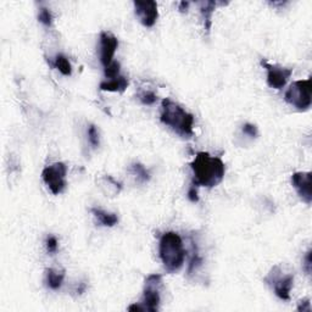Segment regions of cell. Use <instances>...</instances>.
<instances>
[{
  "label": "cell",
  "mask_w": 312,
  "mask_h": 312,
  "mask_svg": "<svg viewBox=\"0 0 312 312\" xmlns=\"http://www.w3.org/2000/svg\"><path fill=\"white\" fill-rule=\"evenodd\" d=\"M190 168L193 171L191 184L196 187H216L223 181L226 174V165L221 157L211 156L205 151L196 153L190 162Z\"/></svg>",
  "instance_id": "6da1fadb"
},
{
  "label": "cell",
  "mask_w": 312,
  "mask_h": 312,
  "mask_svg": "<svg viewBox=\"0 0 312 312\" xmlns=\"http://www.w3.org/2000/svg\"><path fill=\"white\" fill-rule=\"evenodd\" d=\"M160 120L183 138H191L194 136V116L171 99L162 100Z\"/></svg>",
  "instance_id": "7a4b0ae2"
},
{
  "label": "cell",
  "mask_w": 312,
  "mask_h": 312,
  "mask_svg": "<svg viewBox=\"0 0 312 312\" xmlns=\"http://www.w3.org/2000/svg\"><path fill=\"white\" fill-rule=\"evenodd\" d=\"M159 254L166 271L174 273L181 270L187 253L179 234L176 232H166L162 234L160 238Z\"/></svg>",
  "instance_id": "3957f363"
},
{
  "label": "cell",
  "mask_w": 312,
  "mask_h": 312,
  "mask_svg": "<svg viewBox=\"0 0 312 312\" xmlns=\"http://www.w3.org/2000/svg\"><path fill=\"white\" fill-rule=\"evenodd\" d=\"M284 100L299 111H306L311 107L312 102V79L294 82L284 94Z\"/></svg>",
  "instance_id": "277c9868"
},
{
  "label": "cell",
  "mask_w": 312,
  "mask_h": 312,
  "mask_svg": "<svg viewBox=\"0 0 312 312\" xmlns=\"http://www.w3.org/2000/svg\"><path fill=\"white\" fill-rule=\"evenodd\" d=\"M265 282L270 284L274 294L282 300L290 299V290L294 284V274L291 272H284L282 266L277 265L272 268Z\"/></svg>",
  "instance_id": "5b68a950"
},
{
  "label": "cell",
  "mask_w": 312,
  "mask_h": 312,
  "mask_svg": "<svg viewBox=\"0 0 312 312\" xmlns=\"http://www.w3.org/2000/svg\"><path fill=\"white\" fill-rule=\"evenodd\" d=\"M162 285L161 274H150L147 277L143 291L142 305L145 311L156 312L160 305V289Z\"/></svg>",
  "instance_id": "8992f818"
},
{
  "label": "cell",
  "mask_w": 312,
  "mask_h": 312,
  "mask_svg": "<svg viewBox=\"0 0 312 312\" xmlns=\"http://www.w3.org/2000/svg\"><path fill=\"white\" fill-rule=\"evenodd\" d=\"M66 173H67V167L62 162H55L43 170V181L49 187L54 195H59L64 191L66 187Z\"/></svg>",
  "instance_id": "52a82bcc"
},
{
  "label": "cell",
  "mask_w": 312,
  "mask_h": 312,
  "mask_svg": "<svg viewBox=\"0 0 312 312\" xmlns=\"http://www.w3.org/2000/svg\"><path fill=\"white\" fill-rule=\"evenodd\" d=\"M260 64L267 71V84L273 89H282L293 74V68L272 65L265 59H261Z\"/></svg>",
  "instance_id": "ba28073f"
},
{
  "label": "cell",
  "mask_w": 312,
  "mask_h": 312,
  "mask_svg": "<svg viewBox=\"0 0 312 312\" xmlns=\"http://www.w3.org/2000/svg\"><path fill=\"white\" fill-rule=\"evenodd\" d=\"M134 13L139 17V21L144 27H153L156 24L159 11H157L156 2L147 0V2H134Z\"/></svg>",
  "instance_id": "9c48e42d"
},
{
  "label": "cell",
  "mask_w": 312,
  "mask_h": 312,
  "mask_svg": "<svg viewBox=\"0 0 312 312\" xmlns=\"http://www.w3.org/2000/svg\"><path fill=\"white\" fill-rule=\"evenodd\" d=\"M311 178V172H295L291 176V184L295 188L296 193L301 197L302 201H305L307 205L312 202Z\"/></svg>",
  "instance_id": "30bf717a"
},
{
  "label": "cell",
  "mask_w": 312,
  "mask_h": 312,
  "mask_svg": "<svg viewBox=\"0 0 312 312\" xmlns=\"http://www.w3.org/2000/svg\"><path fill=\"white\" fill-rule=\"evenodd\" d=\"M117 47H119V41L114 34L109 32L100 33V61L104 67L113 62Z\"/></svg>",
  "instance_id": "8fae6325"
},
{
  "label": "cell",
  "mask_w": 312,
  "mask_h": 312,
  "mask_svg": "<svg viewBox=\"0 0 312 312\" xmlns=\"http://www.w3.org/2000/svg\"><path fill=\"white\" fill-rule=\"evenodd\" d=\"M128 84H130V82H128L126 77L119 76L116 78L110 79V81L100 83L99 89L102 91H119V93H124L127 89Z\"/></svg>",
  "instance_id": "7c38bea8"
},
{
  "label": "cell",
  "mask_w": 312,
  "mask_h": 312,
  "mask_svg": "<svg viewBox=\"0 0 312 312\" xmlns=\"http://www.w3.org/2000/svg\"><path fill=\"white\" fill-rule=\"evenodd\" d=\"M216 2H202L200 3V13H201L202 20H204V27L206 32H210L211 25H213V14L216 9Z\"/></svg>",
  "instance_id": "4fadbf2b"
},
{
  "label": "cell",
  "mask_w": 312,
  "mask_h": 312,
  "mask_svg": "<svg viewBox=\"0 0 312 312\" xmlns=\"http://www.w3.org/2000/svg\"><path fill=\"white\" fill-rule=\"evenodd\" d=\"M91 214L94 215L98 221L101 223L105 227H114L119 222V217L115 214L107 213V211H102L100 209H91Z\"/></svg>",
  "instance_id": "5bb4252c"
},
{
  "label": "cell",
  "mask_w": 312,
  "mask_h": 312,
  "mask_svg": "<svg viewBox=\"0 0 312 312\" xmlns=\"http://www.w3.org/2000/svg\"><path fill=\"white\" fill-rule=\"evenodd\" d=\"M47 272V284L48 287L53 290H58L61 288L62 283H64L65 278V271H55L53 268L45 271Z\"/></svg>",
  "instance_id": "9a60e30c"
},
{
  "label": "cell",
  "mask_w": 312,
  "mask_h": 312,
  "mask_svg": "<svg viewBox=\"0 0 312 312\" xmlns=\"http://www.w3.org/2000/svg\"><path fill=\"white\" fill-rule=\"evenodd\" d=\"M53 66L58 68L64 76H71V73H72V66H71L68 59L65 55H62V54H58L55 56Z\"/></svg>",
  "instance_id": "2e32d148"
},
{
  "label": "cell",
  "mask_w": 312,
  "mask_h": 312,
  "mask_svg": "<svg viewBox=\"0 0 312 312\" xmlns=\"http://www.w3.org/2000/svg\"><path fill=\"white\" fill-rule=\"evenodd\" d=\"M120 68H121V65H120V62L113 61L110 65L105 67V70H104L105 77H107V78H110V79L116 78V77L120 76Z\"/></svg>",
  "instance_id": "e0dca14e"
},
{
  "label": "cell",
  "mask_w": 312,
  "mask_h": 312,
  "mask_svg": "<svg viewBox=\"0 0 312 312\" xmlns=\"http://www.w3.org/2000/svg\"><path fill=\"white\" fill-rule=\"evenodd\" d=\"M38 20L41 24L47 26V27H50V26L53 25V15H51L49 9L42 8L41 11H39Z\"/></svg>",
  "instance_id": "ac0fdd59"
},
{
  "label": "cell",
  "mask_w": 312,
  "mask_h": 312,
  "mask_svg": "<svg viewBox=\"0 0 312 312\" xmlns=\"http://www.w3.org/2000/svg\"><path fill=\"white\" fill-rule=\"evenodd\" d=\"M132 170L134 171V173H136L143 182H148L149 179H150V174H149V172L145 170V167L142 164H138V162H137V164H133L132 165Z\"/></svg>",
  "instance_id": "d6986e66"
},
{
  "label": "cell",
  "mask_w": 312,
  "mask_h": 312,
  "mask_svg": "<svg viewBox=\"0 0 312 312\" xmlns=\"http://www.w3.org/2000/svg\"><path fill=\"white\" fill-rule=\"evenodd\" d=\"M88 139H89L90 144L93 145L94 148H98L100 144V140H99V132L95 128V126L90 125L89 126V130H88Z\"/></svg>",
  "instance_id": "ffe728a7"
},
{
  "label": "cell",
  "mask_w": 312,
  "mask_h": 312,
  "mask_svg": "<svg viewBox=\"0 0 312 312\" xmlns=\"http://www.w3.org/2000/svg\"><path fill=\"white\" fill-rule=\"evenodd\" d=\"M139 99H140V101H142V104L153 105L156 102L157 95L155 93H153V91H144V93L140 94Z\"/></svg>",
  "instance_id": "44dd1931"
},
{
  "label": "cell",
  "mask_w": 312,
  "mask_h": 312,
  "mask_svg": "<svg viewBox=\"0 0 312 312\" xmlns=\"http://www.w3.org/2000/svg\"><path fill=\"white\" fill-rule=\"evenodd\" d=\"M45 245H47L48 253H50V254L56 253V250H58V239L53 236L48 237L47 242H45Z\"/></svg>",
  "instance_id": "7402d4cb"
},
{
  "label": "cell",
  "mask_w": 312,
  "mask_h": 312,
  "mask_svg": "<svg viewBox=\"0 0 312 312\" xmlns=\"http://www.w3.org/2000/svg\"><path fill=\"white\" fill-rule=\"evenodd\" d=\"M243 132L251 138H256L257 134H259V131H257V127L255 125L251 124H245L243 126Z\"/></svg>",
  "instance_id": "603a6c76"
},
{
  "label": "cell",
  "mask_w": 312,
  "mask_h": 312,
  "mask_svg": "<svg viewBox=\"0 0 312 312\" xmlns=\"http://www.w3.org/2000/svg\"><path fill=\"white\" fill-rule=\"evenodd\" d=\"M188 199L191 202H197L199 201V196H197V187L194 184H190V188L188 190Z\"/></svg>",
  "instance_id": "cb8c5ba5"
},
{
  "label": "cell",
  "mask_w": 312,
  "mask_h": 312,
  "mask_svg": "<svg viewBox=\"0 0 312 312\" xmlns=\"http://www.w3.org/2000/svg\"><path fill=\"white\" fill-rule=\"evenodd\" d=\"M304 268L306 271V273L307 274H311V267H312V262H311V250H308L307 253H306V256L304 259Z\"/></svg>",
  "instance_id": "d4e9b609"
},
{
  "label": "cell",
  "mask_w": 312,
  "mask_h": 312,
  "mask_svg": "<svg viewBox=\"0 0 312 312\" xmlns=\"http://www.w3.org/2000/svg\"><path fill=\"white\" fill-rule=\"evenodd\" d=\"M311 310V306H310V300L308 299H304L299 302V306H297V311L300 312H305V311H310Z\"/></svg>",
  "instance_id": "484cf974"
},
{
  "label": "cell",
  "mask_w": 312,
  "mask_h": 312,
  "mask_svg": "<svg viewBox=\"0 0 312 312\" xmlns=\"http://www.w3.org/2000/svg\"><path fill=\"white\" fill-rule=\"evenodd\" d=\"M128 311H145V310H144V307H143V305L133 304L128 307Z\"/></svg>",
  "instance_id": "4316f807"
},
{
  "label": "cell",
  "mask_w": 312,
  "mask_h": 312,
  "mask_svg": "<svg viewBox=\"0 0 312 312\" xmlns=\"http://www.w3.org/2000/svg\"><path fill=\"white\" fill-rule=\"evenodd\" d=\"M189 7V3H185V2H182L181 4H179V10L182 11V13H187V9Z\"/></svg>",
  "instance_id": "83f0119b"
}]
</instances>
